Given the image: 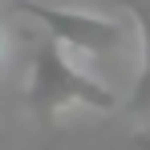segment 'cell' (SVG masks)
<instances>
[{"mask_svg": "<svg viewBox=\"0 0 150 150\" xmlns=\"http://www.w3.org/2000/svg\"><path fill=\"white\" fill-rule=\"evenodd\" d=\"M114 4H122L126 12L134 16L138 33H142V73L134 81L130 110H134V114H150V0H114Z\"/></svg>", "mask_w": 150, "mask_h": 150, "instance_id": "obj_3", "label": "cell"}, {"mask_svg": "<svg viewBox=\"0 0 150 150\" xmlns=\"http://www.w3.org/2000/svg\"><path fill=\"white\" fill-rule=\"evenodd\" d=\"M16 12H25L28 21L45 25V37L57 45H69V53H85V57H101L126 45V25L114 16H98V12H81V8H53L45 0H8Z\"/></svg>", "mask_w": 150, "mask_h": 150, "instance_id": "obj_2", "label": "cell"}, {"mask_svg": "<svg viewBox=\"0 0 150 150\" xmlns=\"http://www.w3.org/2000/svg\"><path fill=\"white\" fill-rule=\"evenodd\" d=\"M0 65H4V37H0Z\"/></svg>", "mask_w": 150, "mask_h": 150, "instance_id": "obj_4", "label": "cell"}, {"mask_svg": "<svg viewBox=\"0 0 150 150\" xmlns=\"http://www.w3.org/2000/svg\"><path fill=\"white\" fill-rule=\"evenodd\" d=\"M25 105L37 122H53L61 110L69 105H85L98 114H114L118 110V93L110 85H101L98 77L81 73L73 61L65 57V45H57L53 37H45L33 65H28V81H25Z\"/></svg>", "mask_w": 150, "mask_h": 150, "instance_id": "obj_1", "label": "cell"}]
</instances>
